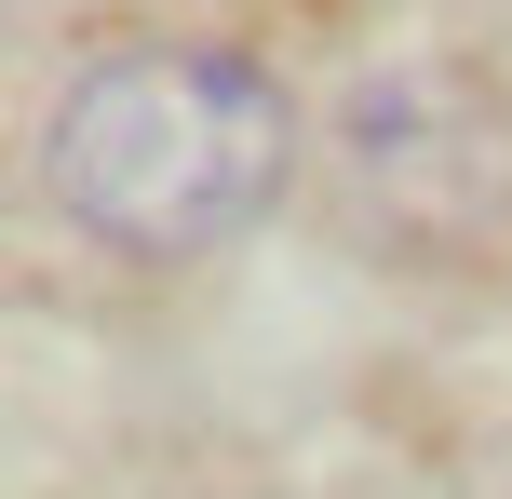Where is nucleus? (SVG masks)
Instances as JSON below:
<instances>
[{
  "mask_svg": "<svg viewBox=\"0 0 512 499\" xmlns=\"http://www.w3.org/2000/svg\"><path fill=\"white\" fill-rule=\"evenodd\" d=\"M283 162H297V108L230 41H122L41 122V189L68 203V230L149 270L256 230L283 203Z\"/></svg>",
  "mask_w": 512,
  "mask_h": 499,
  "instance_id": "nucleus-1",
  "label": "nucleus"
}]
</instances>
